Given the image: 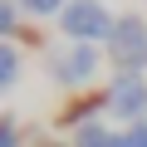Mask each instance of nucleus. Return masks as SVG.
<instances>
[{
	"instance_id": "f257e3e1",
	"label": "nucleus",
	"mask_w": 147,
	"mask_h": 147,
	"mask_svg": "<svg viewBox=\"0 0 147 147\" xmlns=\"http://www.w3.org/2000/svg\"><path fill=\"white\" fill-rule=\"evenodd\" d=\"M59 30L74 39V44H108L113 39V30H118V20L108 15V5H98V0H69V10L59 15Z\"/></svg>"
},
{
	"instance_id": "f03ea898",
	"label": "nucleus",
	"mask_w": 147,
	"mask_h": 147,
	"mask_svg": "<svg viewBox=\"0 0 147 147\" xmlns=\"http://www.w3.org/2000/svg\"><path fill=\"white\" fill-rule=\"evenodd\" d=\"M108 59L118 74H142L147 69V25L137 15H123L113 39H108Z\"/></svg>"
},
{
	"instance_id": "7ed1b4c3",
	"label": "nucleus",
	"mask_w": 147,
	"mask_h": 147,
	"mask_svg": "<svg viewBox=\"0 0 147 147\" xmlns=\"http://www.w3.org/2000/svg\"><path fill=\"white\" fill-rule=\"evenodd\" d=\"M108 113L113 118H127V123H142V113H147V84H142V74H118V79H113Z\"/></svg>"
},
{
	"instance_id": "20e7f679",
	"label": "nucleus",
	"mask_w": 147,
	"mask_h": 147,
	"mask_svg": "<svg viewBox=\"0 0 147 147\" xmlns=\"http://www.w3.org/2000/svg\"><path fill=\"white\" fill-rule=\"evenodd\" d=\"M49 74H54L59 84H74V88H79V84H88L93 74H98V49H93V44L59 49V54L49 59Z\"/></svg>"
},
{
	"instance_id": "39448f33",
	"label": "nucleus",
	"mask_w": 147,
	"mask_h": 147,
	"mask_svg": "<svg viewBox=\"0 0 147 147\" xmlns=\"http://www.w3.org/2000/svg\"><path fill=\"white\" fill-rule=\"evenodd\" d=\"M15 79H20V49L15 44H0V93H10Z\"/></svg>"
},
{
	"instance_id": "423d86ee",
	"label": "nucleus",
	"mask_w": 147,
	"mask_h": 147,
	"mask_svg": "<svg viewBox=\"0 0 147 147\" xmlns=\"http://www.w3.org/2000/svg\"><path fill=\"white\" fill-rule=\"evenodd\" d=\"M74 147H118V132H108V127H98V123H84Z\"/></svg>"
},
{
	"instance_id": "0eeeda50",
	"label": "nucleus",
	"mask_w": 147,
	"mask_h": 147,
	"mask_svg": "<svg viewBox=\"0 0 147 147\" xmlns=\"http://www.w3.org/2000/svg\"><path fill=\"white\" fill-rule=\"evenodd\" d=\"M20 10H30V15H64L69 10V0H15Z\"/></svg>"
},
{
	"instance_id": "6e6552de",
	"label": "nucleus",
	"mask_w": 147,
	"mask_h": 147,
	"mask_svg": "<svg viewBox=\"0 0 147 147\" xmlns=\"http://www.w3.org/2000/svg\"><path fill=\"white\" fill-rule=\"evenodd\" d=\"M118 147H147V123H132L127 132H118Z\"/></svg>"
},
{
	"instance_id": "1a4fd4ad",
	"label": "nucleus",
	"mask_w": 147,
	"mask_h": 147,
	"mask_svg": "<svg viewBox=\"0 0 147 147\" xmlns=\"http://www.w3.org/2000/svg\"><path fill=\"white\" fill-rule=\"evenodd\" d=\"M15 20H20V5H15V0H0V34H10Z\"/></svg>"
},
{
	"instance_id": "9d476101",
	"label": "nucleus",
	"mask_w": 147,
	"mask_h": 147,
	"mask_svg": "<svg viewBox=\"0 0 147 147\" xmlns=\"http://www.w3.org/2000/svg\"><path fill=\"white\" fill-rule=\"evenodd\" d=\"M0 147H20V132H15L10 118H0Z\"/></svg>"
}]
</instances>
